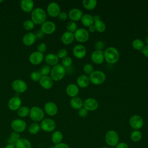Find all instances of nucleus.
<instances>
[{
	"label": "nucleus",
	"mask_w": 148,
	"mask_h": 148,
	"mask_svg": "<svg viewBox=\"0 0 148 148\" xmlns=\"http://www.w3.org/2000/svg\"><path fill=\"white\" fill-rule=\"evenodd\" d=\"M45 61L49 66H54L58 64L59 58L57 54L53 53L47 54L44 58Z\"/></svg>",
	"instance_id": "5701e85b"
},
{
	"label": "nucleus",
	"mask_w": 148,
	"mask_h": 148,
	"mask_svg": "<svg viewBox=\"0 0 148 148\" xmlns=\"http://www.w3.org/2000/svg\"><path fill=\"white\" fill-rule=\"evenodd\" d=\"M42 76L39 71H34L30 74V78L34 82H39Z\"/></svg>",
	"instance_id": "37998d69"
},
{
	"label": "nucleus",
	"mask_w": 148,
	"mask_h": 148,
	"mask_svg": "<svg viewBox=\"0 0 148 148\" xmlns=\"http://www.w3.org/2000/svg\"><path fill=\"white\" fill-rule=\"evenodd\" d=\"M13 90L18 93H23L27 89V83L21 79H16L12 83Z\"/></svg>",
	"instance_id": "f8f14e48"
},
{
	"label": "nucleus",
	"mask_w": 148,
	"mask_h": 148,
	"mask_svg": "<svg viewBox=\"0 0 148 148\" xmlns=\"http://www.w3.org/2000/svg\"><path fill=\"white\" fill-rule=\"evenodd\" d=\"M17 111L20 117H25L29 115V109L26 106H21Z\"/></svg>",
	"instance_id": "4c0bfd02"
},
{
	"label": "nucleus",
	"mask_w": 148,
	"mask_h": 148,
	"mask_svg": "<svg viewBox=\"0 0 148 148\" xmlns=\"http://www.w3.org/2000/svg\"><path fill=\"white\" fill-rule=\"evenodd\" d=\"M10 127L14 132L21 133L25 130L27 128V123L22 119H16L12 121Z\"/></svg>",
	"instance_id": "1a4fd4ad"
},
{
	"label": "nucleus",
	"mask_w": 148,
	"mask_h": 148,
	"mask_svg": "<svg viewBox=\"0 0 148 148\" xmlns=\"http://www.w3.org/2000/svg\"><path fill=\"white\" fill-rule=\"evenodd\" d=\"M36 36L34 33L28 32L25 34L22 39L23 44L27 46H30L32 45L36 41Z\"/></svg>",
	"instance_id": "393cba45"
},
{
	"label": "nucleus",
	"mask_w": 148,
	"mask_h": 148,
	"mask_svg": "<svg viewBox=\"0 0 148 148\" xmlns=\"http://www.w3.org/2000/svg\"><path fill=\"white\" fill-rule=\"evenodd\" d=\"M53 148H70V147L67 144L63 142H61L58 144L55 145Z\"/></svg>",
	"instance_id": "3c124183"
},
{
	"label": "nucleus",
	"mask_w": 148,
	"mask_h": 148,
	"mask_svg": "<svg viewBox=\"0 0 148 148\" xmlns=\"http://www.w3.org/2000/svg\"><path fill=\"white\" fill-rule=\"evenodd\" d=\"M105 140L106 144L111 147H114L119 142V136L118 133L114 130L108 131L105 136Z\"/></svg>",
	"instance_id": "39448f33"
},
{
	"label": "nucleus",
	"mask_w": 148,
	"mask_h": 148,
	"mask_svg": "<svg viewBox=\"0 0 148 148\" xmlns=\"http://www.w3.org/2000/svg\"><path fill=\"white\" fill-rule=\"evenodd\" d=\"M145 42H146V45H148V35L146 37V39H145Z\"/></svg>",
	"instance_id": "13d9d810"
},
{
	"label": "nucleus",
	"mask_w": 148,
	"mask_h": 148,
	"mask_svg": "<svg viewBox=\"0 0 148 148\" xmlns=\"http://www.w3.org/2000/svg\"><path fill=\"white\" fill-rule=\"evenodd\" d=\"M73 34L75 39L79 43H84L89 39V32L83 28H77Z\"/></svg>",
	"instance_id": "6e6552de"
},
{
	"label": "nucleus",
	"mask_w": 148,
	"mask_h": 148,
	"mask_svg": "<svg viewBox=\"0 0 148 148\" xmlns=\"http://www.w3.org/2000/svg\"><path fill=\"white\" fill-rule=\"evenodd\" d=\"M129 124L131 127L135 130H139L143 127L144 121L140 116L134 114L130 118Z\"/></svg>",
	"instance_id": "9d476101"
},
{
	"label": "nucleus",
	"mask_w": 148,
	"mask_h": 148,
	"mask_svg": "<svg viewBox=\"0 0 148 148\" xmlns=\"http://www.w3.org/2000/svg\"><path fill=\"white\" fill-rule=\"evenodd\" d=\"M71 106L75 109H80L83 107V101L79 97H75L71 98L70 100Z\"/></svg>",
	"instance_id": "cd10ccee"
},
{
	"label": "nucleus",
	"mask_w": 148,
	"mask_h": 148,
	"mask_svg": "<svg viewBox=\"0 0 148 148\" xmlns=\"http://www.w3.org/2000/svg\"><path fill=\"white\" fill-rule=\"evenodd\" d=\"M61 42L64 45H69L72 43L75 40L74 34L73 33H72L66 31L64 32L61 35Z\"/></svg>",
	"instance_id": "bb28decb"
},
{
	"label": "nucleus",
	"mask_w": 148,
	"mask_h": 148,
	"mask_svg": "<svg viewBox=\"0 0 148 148\" xmlns=\"http://www.w3.org/2000/svg\"><path fill=\"white\" fill-rule=\"evenodd\" d=\"M105 44L102 40H98L94 45V48L95 50H102L104 47Z\"/></svg>",
	"instance_id": "49530a36"
},
{
	"label": "nucleus",
	"mask_w": 148,
	"mask_h": 148,
	"mask_svg": "<svg viewBox=\"0 0 148 148\" xmlns=\"http://www.w3.org/2000/svg\"><path fill=\"white\" fill-rule=\"evenodd\" d=\"M86 53L87 50L85 46L82 44L75 45L73 49V54L74 56L78 59L84 58L86 54Z\"/></svg>",
	"instance_id": "dca6fc26"
},
{
	"label": "nucleus",
	"mask_w": 148,
	"mask_h": 148,
	"mask_svg": "<svg viewBox=\"0 0 148 148\" xmlns=\"http://www.w3.org/2000/svg\"><path fill=\"white\" fill-rule=\"evenodd\" d=\"M94 67L93 66L89 63L86 64L83 66V71L86 74H91L94 71Z\"/></svg>",
	"instance_id": "c03bdc74"
},
{
	"label": "nucleus",
	"mask_w": 148,
	"mask_h": 148,
	"mask_svg": "<svg viewBox=\"0 0 148 148\" xmlns=\"http://www.w3.org/2000/svg\"><path fill=\"white\" fill-rule=\"evenodd\" d=\"M91 60L95 64L99 65L104 61V55L102 50H94L91 54Z\"/></svg>",
	"instance_id": "a211bd4d"
},
{
	"label": "nucleus",
	"mask_w": 148,
	"mask_h": 148,
	"mask_svg": "<svg viewBox=\"0 0 148 148\" xmlns=\"http://www.w3.org/2000/svg\"><path fill=\"white\" fill-rule=\"evenodd\" d=\"M67 54H68V51H67L66 49H60L58 51L57 56V57H58L59 59L60 58L62 59V58H65V57H66Z\"/></svg>",
	"instance_id": "a18cd8bd"
},
{
	"label": "nucleus",
	"mask_w": 148,
	"mask_h": 148,
	"mask_svg": "<svg viewBox=\"0 0 148 148\" xmlns=\"http://www.w3.org/2000/svg\"><path fill=\"white\" fill-rule=\"evenodd\" d=\"M34 34L36 39H42L44 36V34L42 32V31L40 29L36 31Z\"/></svg>",
	"instance_id": "864d4df0"
},
{
	"label": "nucleus",
	"mask_w": 148,
	"mask_h": 148,
	"mask_svg": "<svg viewBox=\"0 0 148 148\" xmlns=\"http://www.w3.org/2000/svg\"><path fill=\"white\" fill-rule=\"evenodd\" d=\"M88 31L90 32H91V33H93V32H94L95 31H96V29H95V28L94 24L92 25H91V26H90V27H88Z\"/></svg>",
	"instance_id": "6e6d98bb"
},
{
	"label": "nucleus",
	"mask_w": 148,
	"mask_h": 148,
	"mask_svg": "<svg viewBox=\"0 0 148 148\" xmlns=\"http://www.w3.org/2000/svg\"><path fill=\"white\" fill-rule=\"evenodd\" d=\"M44 55L38 51L32 52L29 56V61L31 64L34 65H37L42 63L44 60Z\"/></svg>",
	"instance_id": "2eb2a0df"
},
{
	"label": "nucleus",
	"mask_w": 148,
	"mask_h": 148,
	"mask_svg": "<svg viewBox=\"0 0 148 148\" xmlns=\"http://www.w3.org/2000/svg\"><path fill=\"white\" fill-rule=\"evenodd\" d=\"M2 2H3V1H2V0H0V3H2Z\"/></svg>",
	"instance_id": "052dcab7"
},
{
	"label": "nucleus",
	"mask_w": 148,
	"mask_h": 148,
	"mask_svg": "<svg viewBox=\"0 0 148 148\" xmlns=\"http://www.w3.org/2000/svg\"><path fill=\"white\" fill-rule=\"evenodd\" d=\"M47 13L52 17H58V14L61 12L60 6L57 2H52L49 3L47 6Z\"/></svg>",
	"instance_id": "9b49d317"
},
{
	"label": "nucleus",
	"mask_w": 148,
	"mask_h": 148,
	"mask_svg": "<svg viewBox=\"0 0 148 148\" xmlns=\"http://www.w3.org/2000/svg\"><path fill=\"white\" fill-rule=\"evenodd\" d=\"M47 14L46 11L40 8L34 9L31 13V20L35 24L42 25L46 21Z\"/></svg>",
	"instance_id": "f03ea898"
},
{
	"label": "nucleus",
	"mask_w": 148,
	"mask_h": 148,
	"mask_svg": "<svg viewBox=\"0 0 148 148\" xmlns=\"http://www.w3.org/2000/svg\"><path fill=\"white\" fill-rule=\"evenodd\" d=\"M20 7L25 13H31L34 10V2L32 0H22L20 2Z\"/></svg>",
	"instance_id": "4be33fe9"
},
{
	"label": "nucleus",
	"mask_w": 148,
	"mask_h": 148,
	"mask_svg": "<svg viewBox=\"0 0 148 148\" xmlns=\"http://www.w3.org/2000/svg\"><path fill=\"white\" fill-rule=\"evenodd\" d=\"M90 82L94 85H100L103 84L106 80L105 73L99 70L94 71L91 74L89 75Z\"/></svg>",
	"instance_id": "20e7f679"
},
{
	"label": "nucleus",
	"mask_w": 148,
	"mask_h": 148,
	"mask_svg": "<svg viewBox=\"0 0 148 148\" xmlns=\"http://www.w3.org/2000/svg\"><path fill=\"white\" fill-rule=\"evenodd\" d=\"M82 4L86 9L90 10L94 9L96 7L97 1L96 0H83Z\"/></svg>",
	"instance_id": "473e14b6"
},
{
	"label": "nucleus",
	"mask_w": 148,
	"mask_h": 148,
	"mask_svg": "<svg viewBox=\"0 0 148 148\" xmlns=\"http://www.w3.org/2000/svg\"><path fill=\"white\" fill-rule=\"evenodd\" d=\"M51 68L48 65H44L42 66L40 68V70L39 71L40 75L42 76H49V75L50 73L51 72Z\"/></svg>",
	"instance_id": "a19ab883"
},
{
	"label": "nucleus",
	"mask_w": 148,
	"mask_h": 148,
	"mask_svg": "<svg viewBox=\"0 0 148 148\" xmlns=\"http://www.w3.org/2000/svg\"><path fill=\"white\" fill-rule=\"evenodd\" d=\"M5 148H16L15 146L14 145H12V144H8Z\"/></svg>",
	"instance_id": "4d7b16f0"
},
{
	"label": "nucleus",
	"mask_w": 148,
	"mask_h": 148,
	"mask_svg": "<svg viewBox=\"0 0 148 148\" xmlns=\"http://www.w3.org/2000/svg\"><path fill=\"white\" fill-rule=\"evenodd\" d=\"M90 79L86 75H81L76 79V85L80 88H86L90 84Z\"/></svg>",
	"instance_id": "a878e982"
},
{
	"label": "nucleus",
	"mask_w": 148,
	"mask_h": 148,
	"mask_svg": "<svg viewBox=\"0 0 148 148\" xmlns=\"http://www.w3.org/2000/svg\"><path fill=\"white\" fill-rule=\"evenodd\" d=\"M80 20L82 24L84 27H89L90 26L93 25L94 23L93 16L89 14H83Z\"/></svg>",
	"instance_id": "c85d7f7f"
},
{
	"label": "nucleus",
	"mask_w": 148,
	"mask_h": 148,
	"mask_svg": "<svg viewBox=\"0 0 148 148\" xmlns=\"http://www.w3.org/2000/svg\"><path fill=\"white\" fill-rule=\"evenodd\" d=\"M68 13L66 12H61L60 13V14L58 16V17L59 18V20H61V21H65L66 20L67 17H68Z\"/></svg>",
	"instance_id": "8fccbe9b"
},
{
	"label": "nucleus",
	"mask_w": 148,
	"mask_h": 148,
	"mask_svg": "<svg viewBox=\"0 0 148 148\" xmlns=\"http://www.w3.org/2000/svg\"><path fill=\"white\" fill-rule=\"evenodd\" d=\"M35 24L31 20H25L23 24V26L24 29L26 31H31L34 29L35 27Z\"/></svg>",
	"instance_id": "58836bf2"
},
{
	"label": "nucleus",
	"mask_w": 148,
	"mask_h": 148,
	"mask_svg": "<svg viewBox=\"0 0 148 148\" xmlns=\"http://www.w3.org/2000/svg\"><path fill=\"white\" fill-rule=\"evenodd\" d=\"M98 102L93 98H88L83 101V107L88 111H94L98 108Z\"/></svg>",
	"instance_id": "4468645a"
},
{
	"label": "nucleus",
	"mask_w": 148,
	"mask_h": 148,
	"mask_svg": "<svg viewBox=\"0 0 148 148\" xmlns=\"http://www.w3.org/2000/svg\"><path fill=\"white\" fill-rule=\"evenodd\" d=\"M40 130L46 132H54L56 128L55 121L50 118L43 119L40 124Z\"/></svg>",
	"instance_id": "0eeeda50"
},
{
	"label": "nucleus",
	"mask_w": 148,
	"mask_h": 148,
	"mask_svg": "<svg viewBox=\"0 0 148 148\" xmlns=\"http://www.w3.org/2000/svg\"><path fill=\"white\" fill-rule=\"evenodd\" d=\"M51 139L53 143H54L55 145L62 142V140L63 139L62 133L60 131H54L51 134Z\"/></svg>",
	"instance_id": "7c9ffc66"
},
{
	"label": "nucleus",
	"mask_w": 148,
	"mask_h": 148,
	"mask_svg": "<svg viewBox=\"0 0 148 148\" xmlns=\"http://www.w3.org/2000/svg\"><path fill=\"white\" fill-rule=\"evenodd\" d=\"M66 73L65 68L61 65L58 64L51 69L50 77L53 81H60L63 79Z\"/></svg>",
	"instance_id": "7ed1b4c3"
},
{
	"label": "nucleus",
	"mask_w": 148,
	"mask_h": 148,
	"mask_svg": "<svg viewBox=\"0 0 148 148\" xmlns=\"http://www.w3.org/2000/svg\"><path fill=\"white\" fill-rule=\"evenodd\" d=\"M147 32H148V27H147Z\"/></svg>",
	"instance_id": "680f3d73"
},
{
	"label": "nucleus",
	"mask_w": 148,
	"mask_h": 148,
	"mask_svg": "<svg viewBox=\"0 0 148 148\" xmlns=\"http://www.w3.org/2000/svg\"><path fill=\"white\" fill-rule=\"evenodd\" d=\"M94 25L96 31H97L99 33H102V32H104L106 29L105 23L101 19L95 20L94 23Z\"/></svg>",
	"instance_id": "2f4dec72"
},
{
	"label": "nucleus",
	"mask_w": 148,
	"mask_h": 148,
	"mask_svg": "<svg viewBox=\"0 0 148 148\" xmlns=\"http://www.w3.org/2000/svg\"><path fill=\"white\" fill-rule=\"evenodd\" d=\"M65 91L66 94L69 97L73 98L75 97H77L79 92V88L76 84L71 83L66 86Z\"/></svg>",
	"instance_id": "b1692460"
},
{
	"label": "nucleus",
	"mask_w": 148,
	"mask_h": 148,
	"mask_svg": "<svg viewBox=\"0 0 148 148\" xmlns=\"http://www.w3.org/2000/svg\"><path fill=\"white\" fill-rule=\"evenodd\" d=\"M142 138V134L139 130H134L130 134V138L132 141L138 142L141 140Z\"/></svg>",
	"instance_id": "c9c22d12"
},
{
	"label": "nucleus",
	"mask_w": 148,
	"mask_h": 148,
	"mask_svg": "<svg viewBox=\"0 0 148 148\" xmlns=\"http://www.w3.org/2000/svg\"><path fill=\"white\" fill-rule=\"evenodd\" d=\"M147 126H148V121H147Z\"/></svg>",
	"instance_id": "e2e57ef3"
},
{
	"label": "nucleus",
	"mask_w": 148,
	"mask_h": 148,
	"mask_svg": "<svg viewBox=\"0 0 148 148\" xmlns=\"http://www.w3.org/2000/svg\"><path fill=\"white\" fill-rule=\"evenodd\" d=\"M16 148H31V143L27 138H20L15 144Z\"/></svg>",
	"instance_id": "c756f323"
},
{
	"label": "nucleus",
	"mask_w": 148,
	"mask_h": 148,
	"mask_svg": "<svg viewBox=\"0 0 148 148\" xmlns=\"http://www.w3.org/2000/svg\"><path fill=\"white\" fill-rule=\"evenodd\" d=\"M140 52L148 58V45H145Z\"/></svg>",
	"instance_id": "5fc2aeb1"
},
{
	"label": "nucleus",
	"mask_w": 148,
	"mask_h": 148,
	"mask_svg": "<svg viewBox=\"0 0 148 148\" xmlns=\"http://www.w3.org/2000/svg\"><path fill=\"white\" fill-rule=\"evenodd\" d=\"M44 110L47 115L50 116H54L58 112V107L54 102H47L45 104Z\"/></svg>",
	"instance_id": "f3484780"
},
{
	"label": "nucleus",
	"mask_w": 148,
	"mask_h": 148,
	"mask_svg": "<svg viewBox=\"0 0 148 148\" xmlns=\"http://www.w3.org/2000/svg\"><path fill=\"white\" fill-rule=\"evenodd\" d=\"M88 111L84 108V107H82L80 109L78 110V115L81 117H85L88 115Z\"/></svg>",
	"instance_id": "de8ad7c7"
},
{
	"label": "nucleus",
	"mask_w": 148,
	"mask_h": 148,
	"mask_svg": "<svg viewBox=\"0 0 148 148\" xmlns=\"http://www.w3.org/2000/svg\"><path fill=\"white\" fill-rule=\"evenodd\" d=\"M101 148H109V147H106V146H104V147H102Z\"/></svg>",
	"instance_id": "bf43d9fd"
},
{
	"label": "nucleus",
	"mask_w": 148,
	"mask_h": 148,
	"mask_svg": "<svg viewBox=\"0 0 148 148\" xmlns=\"http://www.w3.org/2000/svg\"><path fill=\"white\" fill-rule=\"evenodd\" d=\"M8 106L11 110H17L21 106V100L18 97H12L8 102Z\"/></svg>",
	"instance_id": "aec40b11"
},
{
	"label": "nucleus",
	"mask_w": 148,
	"mask_h": 148,
	"mask_svg": "<svg viewBox=\"0 0 148 148\" xmlns=\"http://www.w3.org/2000/svg\"><path fill=\"white\" fill-rule=\"evenodd\" d=\"M20 139V134L16 132H12L10 136L9 137L8 139V144H12L15 145L16 143Z\"/></svg>",
	"instance_id": "f704fd0d"
},
{
	"label": "nucleus",
	"mask_w": 148,
	"mask_h": 148,
	"mask_svg": "<svg viewBox=\"0 0 148 148\" xmlns=\"http://www.w3.org/2000/svg\"><path fill=\"white\" fill-rule=\"evenodd\" d=\"M104 60L110 64H113L118 62L120 58V53L119 50L114 47H109L106 48L104 52Z\"/></svg>",
	"instance_id": "f257e3e1"
},
{
	"label": "nucleus",
	"mask_w": 148,
	"mask_h": 148,
	"mask_svg": "<svg viewBox=\"0 0 148 148\" xmlns=\"http://www.w3.org/2000/svg\"><path fill=\"white\" fill-rule=\"evenodd\" d=\"M37 50L38 51L43 54V53H45L47 50V45L45 43H41L38 45Z\"/></svg>",
	"instance_id": "09e8293b"
},
{
	"label": "nucleus",
	"mask_w": 148,
	"mask_h": 148,
	"mask_svg": "<svg viewBox=\"0 0 148 148\" xmlns=\"http://www.w3.org/2000/svg\"><path fill=\"white\" fill-rule=\"evenodd\" d=\"M72 64V59L69 57L66 56L65 58L62 59L61 61V65L65 68H68L71 66Z\"/></svg>",
	"instance_id": "79ce46f5"
},
{
	"label": "nucleus",
	"mask_w": 148,
	"mask_h": 148,
	"mask_svg": "<svg viewBox=\"0 0 148 148\" xmlns=\"http://www.w3.org/2000/svg\"><path fill=\"white\" fill-rule=\"evenodd\" d=\"M116 148H129L128 145L125 142H119L116 146Z\"/></svg>",
	"instance_id": "603ef678"
},
{
	"label": "nucleus",
	"mask_w": 148,
	"mask_h": 148,
	"mask_svg": "<svg viewBox=\"0 0 148 148\" xmlns=\"http://www.w3.org/2000/svg\"><path fill=\"white\" fill-rule=\"evenodd\" d=\"M29 117L35 122L41 121L45 116L44 111L38 106H32L29 109Z\"/></svg>",
	"instance_id": "423d86ee"
},
{
	"label": "nucleus",
	"mask_w": 148,
	"mask_h": 148,
	"mask_svg": "<svg viewBox=\"0 0 148 148\" xmlns=\"http://www.w3.org/2000/svg\"><path fill=\"white\" fill-rule=\"evenodd\" d=\"M145 46L144 42L140 39H135L132 42V46L136 50L141 51Z\"/></svg>",
	"instance_id": "e433bc0d"
},
{
	"label": "nucleus",
	"mask_w": 148,
	"mask_h": 148,
	"mask_svg": "<svg viewBox=\"0 0 148 148\" xmlns=\"http://www.w3.org/2000/svg\"><path fill=\"white\" fill-rule=\"evenodd\" d=\"M66 27L67 31L72 33H74L76 31V30L77 29V26L76 23L72 21H69L67 23Z\"/></svg>",
	"instance_id": "ea45409f"
},
{
	"label": "nucleus",
	"mask_w": 148,
	"mask_h": 148,
	"mask_svg": "<svg viewBox=\"0 0 148 148\" xmlns=\"http://www.w3.org/2000/svg\"><path fill=\"white\" fill-rule=\"evenodd\" d=\"M83 15L82 11L78 8H73L71 9L68 13V16L71 21L74 22L80 20Z\"/></svg>",
	"instance_id": "6ab92c4d"
},
{
	"label": "nucleus",
	"mask_w": 148,
	"mask_h": 148,
	"mask_svg": "<svg viewBox=\"0 0 148 148\" xmlns=\"http://www.w3.org/2000/svg\"><path fill=\"white\" fill-rule=\"evenodd\" d=\"M28 130L29 134L32 135H35L38 134L40 130V124L36 122L32 123L28 126Z\"/></svg>",
	"instance_id": "72a5a7b5"
},
{
	"label": "nucleus",
	"mask_w": 148,
	"mask_h": 148,
	"mask_svg": "<svg viewBox=\"0 0 148 148\" xmlns=\"http://www.w3.org/2000/svg\"><path fill=\"white\" fill-rule=\"evenodd\" d=\"M40 86L44 89L49 90L53 86V80L49 76H43L39 81Z\"/></svg>",
	"instance_id": "412c9836"
},
{
	"label": "nucleus",
	"mask_w": 148,
	"mask_h": 148,
	"mask_svg": "<svg viewBox=\"0 0 148 148\" xmlns=\"http://www.w3.org/2000/svg\"><path fill=\"white\" fill-rule=\"evenodd\" d=\"M56 29L55 23L51 21H46L44 22L40 27V30L44 34L50 35L53 34Z\"/></svg>",
	"instance_id": "ddd939ff"
}]
</instances>
